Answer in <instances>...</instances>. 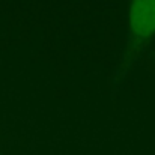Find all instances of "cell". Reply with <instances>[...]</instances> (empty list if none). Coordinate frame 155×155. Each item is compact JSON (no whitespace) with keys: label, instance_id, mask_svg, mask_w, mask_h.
<instances>
[{"label":"cell","instance_id":"cell-1","mask_svg":"<svg viewBox=\"0 0 155 155\" xmlns=\"http://www.w3.org/2000/svg\"><path fill=\"white\" fill-rule=\"evenodd\" d=\"M128 29L134 39L146 41L155 35V0H131Z\"/></svg>","mask_w":155,"mask_h":155}]
</instances>
